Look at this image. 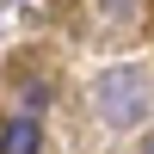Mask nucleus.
<instances>
[{
  "mask_svg": "<svg viewBox=\"0 0 154 154\" xmlns=\"http://www.w3.org/2000/svg\"><path fill=\"white\" fill-rule=\"evenodd\" d=\"M93 105H99V123H111V130H136V123L148 117V105H154L148 68H136V62L105 68V74L93 80Z\"/></svg>",
  "mask_w": 154,
  "mask_h": 154,
  "instance_id": "nucleus-1",
  "label": "nucleus"
},
{
  "mask_svg": "<svg viewBox=\"0 0 154 154\" xmlns=\"http://www.w3.org/2000/svg\"><path fill=\"white\" fill-rule=\"evenodd\" d=\"M31 148H43V136H37L31 117H12L6 130H0V154H31Z\"/></svg>",
  "mask_w": 154,
  "mask_h": 154,
  "instance_id": "nucleus-2",
  "label": "nucleus"
},
{
  "mask_svg": "<svg viewBox=\"0 0 154 154\" xmlns=\"http://www.w3.org/2000/svg\"><path fill=\"white\" fill-rule=\"evenodd\" d=\"M99 6H105L111 19H123V25H136V12H142V0H99Z\"/></svg>",
  "mask_w": 154,
  "mask_h": 154,
  "instance_id": "nucleus-3",
  "label": "nucleus"
}]
</instances>
